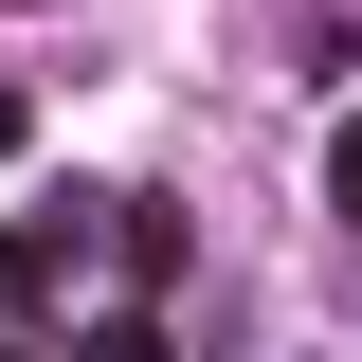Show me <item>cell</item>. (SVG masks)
<instances>
[{"mask_svg": "<svg viewBox=\"0 0 362 362\" xmlns=\"http://www.w3.org/2000/svg\"><path fill=\"white\" fill-rule=\"evenodd\" d=\"M54 290H73V218H54V235H0V326L54 308Z\"/></svg>", "mask_w": 362, "mask_h": 362, "instance_id": "1", "label": "cell"}, {"mask_svg": "<svg viewBox=\"0 0 362 362\" xmlns=\"http://www.w3.org/2000/svg\"><path fill=\"white\" fill-rule=\"evenodd\" d=\"M90 362H163V326H145V308H127V326H90Z\"/></svg>", "mask_w": 362, "mask_h": 362, "instance_id": "2", "label": "cell"}, {"mask_svg": "<svg viewBox=\"0 0 362 362\" xmlns=\"http://www.w3.org/2000/svg\"><path fill=\"white\" fill-rule=\"evenodd\" d=\"M326 199H344V235H362V127H344V163H326Z\"/></svg>", "mask_w": 362, "mask_h": 362, "instance_id": "3", "label": "cell"}, {"mask_svg": "<svg viewBox=\"0 0 362 362\" xmlns=\"http://www.w3.org/2000/svg\"><path fill=\"white\" fill-rule=\"evenodd\" d=\"M18 127H37V109H18V90H0V163H18Z\"/></svg>", "mask_w": 362, "mask_h": 362, "instance_id": "4", "label": "cell"}]
</instances>
